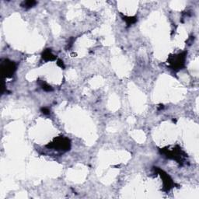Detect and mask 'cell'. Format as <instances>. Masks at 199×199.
Segmentation results:
<instances>
[{
  "mask_svg": "<svg viewBox=\"0 0 199 199\" xmlns=\"http://www.w3.org/2000/svg\"><path fill=\"white\" fill-rule=\"evenodd\" d=\"M57 65H59V67H61L62 69H65V65H64L63 62H62V60H58Z\"/></svg>",
  "mask_w": 199,
  "mask_h": 199,
  "instance_id": "obj_11",
  "label": "cell"
},
{
  "mask_svg": "<svg viewBox=\"0 0 199 199\" xmlns=\"http://www.w3.org/2000/svg\"><path fill=\"white\" fill-rule=\"evenodd\" d=\"M42 59L45 61H54L56 59V56L51 53V49H46L42 53Z\"/></svg>",
  "mask_w": 199,
  "mask_h": 199,
  "instance_id": "obj_6",
  "label": "cell"
},
{
  "mask_svg": "<svg viewBox=\"0 0 199 199\" xmlns=\"http://www.w3.org/2000/svg\"><path fill=\"white\" fill-rule=\"evenodd\" d=\"M160 153L165 155V156L167 158L176 160L177 162L180 163H182L183 161L184 160V159L186 157L185 153L178 146H176L175 148L172 149H160Z\"/></svg>",
  "mask_w": 199,
  "mask_h": 199,
  "instance_id": "obj_2",
  "label": "cell"
},
{
  "mask_svg": "<svg viewBox=\"0 0 199 199\" xmlns=\"http://www.w3.org/2000/svg\"><path fill=\"white\" fill-rule=\"evenodd\" d=\"M186 56H187V51H184L178 54L170 56L168 62L170 63V66L173 70H179L184 67L185 63Z\"/></svg>",
  "mask_w": 199,
  "mask_h": 199,
  "instance_id": "obj_3",
  "label": "cell"
},
{
  "mask_svg": "<svg viewBox=\"0 0 199 199\" xmlns=\"http://www.w3.org/2000/svg\"><path fill=\"white\" fill-rule=\"evenodd\" d=\"M154 170L158 174L160 175L161 178L163 179V188L164 190L168 192L170 189L173 187V180L171 179L170 176L166 173L165 171H163V170H161L159 167H154Z\"/></svg>",
  "mask_w": 199,
  "mask_h": 199,
  "instance_id": "obj_5",
  "label": "cell"
},
{
  "mask_svg": "<svg viewBox=\"0 0 199 199\" xmlns=\"http://www.w3.org/2000/svg\"><path fill=\"white\" fill-rule=\"evenodd\" d=\"M37 4V2L34 1V0H29V1H23L21 3V6L26 9H30V8L33 7Z\"/></svg>",
  "mask_w": 199,
  "mask_h": 199,
  "instance_id": "obj_8",
  "label": "cell"
},
{
  "mask_svg": "<svg viewBox=\"0 0 199 199\" xmlns=\"http://www.w3.org/2000/svg\"><path fill=\"white\" fill-rule=\"evenodd\" d=\"M17 69L15 62L9 59H2L1 61L2 75L4 78H10Z\"/></svg>",
  "mask_w": 199,
  "mask_h": 199,
  "instance_id": "obj_4",
  "label": "cell"
},
{
  "mask_svg": "<svg viewBox=\"0 0 199 199\" xmlns=\"http://www.w3.org/2000/svg\"><path fill=\"white\" fill-rule=\"evenodd\" d=\"M46 146L47 148L54 149L55 150H59V151L65 152L70 149L71 143H70V140L68 138L60 136V137L55 138L52 142L47 145Z\"/></svg>",
  "mask_w": 199,
  "mask_h": 199,
  "instance_id": "obj_1",
  "label": "cell"
},
{
  "mask_svg": "<svg viewBox=\"0 0 199 199\" xmlns=\"http://www.w3.org/2000/svg\"><path fill=\"white\" fill-rule=\"evenodd\" d=\"M122 19L124 21L126 22L128 26H131V24L135 23L137 21V18L135 17H126V16H122Z\"/></svg>",
  "mask_w": 199,
  "mask_h": 199,
  "instance_id": "obj_7",
  "label": "cell"
},
{
  "mask_svg": "<svg viewBox=\"0 0 199 199\" xmlns=\"http://www.w3.org/2000/svg\"><path fill=\"white\" fill-rule=\"evenodd\" d=\"M38 83L39 85L40 86V87H41L42 89H43L45 91H47V92H50V91H52L53 89L52 87H51V86L48 85L47 83H45V81H42V80H39L38 81Z\"/></svg>",
  "mask_w": 199,
  "mask_h": 199,
  "instance_id": "obj_9",
  "label": "cell"
},
{
  "mask_svg": "<svg viewBox=\"0 0 199 199\" xmlns=\"http://www.w3.org/2000/svg\"><path fill=\"white\" fill-rule=\"evenodd\" d=\"M41 111H42V113H43V114H50L49 109H48V108H47V107H42L41 108Z\"/></svg>",
  "mask_w": 199,
  "mask_h": 199,
  "instance_id": "obj_10",
  "label": "cell"
}]
</instances>
